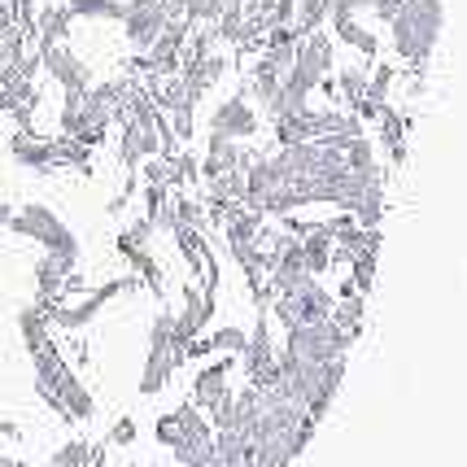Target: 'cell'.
I'll return each instance as SVG.
<instances>
[{"label":"cell","mask_w":467,"mask_h":467,"mask_svg":"<svg viewBox=\"0 0 467 467\" xmlns=\"http://www.w3.org/2000/svg\"><path fill=\"white\" fill-rule=\"evenodd\" d=\"M109 441H114V446H131V441H136V424H131V420H119L114 432H109Z\"/></svg>","instance_id":"836d02e7"},{"label":"cell","mask_w":467,"mask_h":467,"mask_svg":"<svg viewBox=\"0 0 467 467\" xmlns=\"http://www.w3.org/2000/svg\"><path fill=\"white\" fill-rule=\"evenodd\" d=\"M363 315H367V297L363 293H354L349 280H346L341 293H337V302H332V319L349 332V341H358V332H363Z\"/></svg>","instance_id":"cb8c5ba5"},{"label":"cell","mask_w":467,"mask_h":467,"mask_svg":"<svg viewBox=\"0 0 467 467\" xmlns=\"http://www.w3.org/2000/svg\"><path fill=\"white\" fill-rule=\"evenodd\" d=\"M441 31H446V0H407L389 18V44L410 70H428V61L441 44Z\"/></svg>","instance_id":"6da1fadb"},{"label":"cell","mask_w":467,"mask_h":467,"mask_svg":"<svg viewBox=\"0 0 467 467\" xmlns=\"http://www.w3.org/2000/svg\"><path fill=\"white\" fill-rule=\"evenodd\" d=\"M332 302H337V293H327V285L315 275V280L288 288V293H275L266 315H275V324L288 332V327L315 324V319H332Z\"/></svg>","instance_id":"8992f818"},{"label":"cell","mask_w":467,"mask_h":467,"mask_svg":"<svg viewBox=\"0 0 467 467\" xmlns=\"http://www.w3.org/2000/svg\"><path fill=\"white\" fill-rule=\"evenodd\" d=\"M14 158H18V166H26V171H53L57 166V144L53 140H40V136H14Z\"/></svg>","instance_id":"7402d4cb"},{"label":"cell","mask_w":467,"mask_h":467,"mask_svg":"<svg viewBox=\"0 0 467 467\" xmlns=\"http://www.w3.org/2000/svg\"><path fill=\"white\" fill-rule=\"evenodd\" d=\"M70 271H75V263H66V258H57V254H44L40 263H36V288H40V306H53L66 293V285H70Z\"/></svg>","instance_id":"d6986e66"},{"label":"cell","mask_w":467,"mask_h":467,"mask_svg":"<svg viewBox=\"0 0 467 467\" xmlns=\"http://www.w3.org/2000/svg\"><path fill=\"white\" fill-rule=\"evenodd\" d=\"M9 227H14L18 236H26V241H40L44 254H57L66 263H79V236L61 223L48 205H40V202L22 205L18 214H9Z\"/></svg>","instance_id":"5b68a950"},{"label":"cell","mask_w":467,"mask_h":467,"mask_svg":"<svg viewBox=\"0 0 467 467\" xmlns=\"http://www.w3.org/2000/svg\"><path fill=\"white\" fill-rule=\"evenodd\" d=\"M166 0H122V36L136 53H149V44L166 31Z\"/></svg>","instance_id":"9c48e42d"},{"label":"cell","mask_w":467,"mask_h":467,"mask_svg":"<svg viewBox=\"0 0 467 467\" xmlns=\"http://www.w3.org/2000/svg\"><path fill=\"white\" fill-rule=\"evenodd\" d=\"M341 162L346 171H371V166H380V144L376 136H354V140L341 144Z\"/></svg>","instance_id":"4316f807"},{"label":"cell","mask_w":467,"mask_h":467,"mask_svg":"<svg viewBox=\"0 0 467 467\" xmlns=\"http://www.w3.org/2000/svg\"><path fill=\"white\" fill-rule=\"evenodd\" d=\"M393 79H398V66H371V79H367V101H389V92H393Z\"/></svg>","instance_id":"4dcf8cb0"},{"label":"cell","mask_w":467,"mask_h":467,"mask_svg":"<svg viewBox=\"0 0 467 467\" xmlns=\"http://www.w3.org/2000/svg\"><path fill=\"white\" fill-rule=\"evenodd\" d=\"M48 306H26V310H18V332H22V341H26V349H40L48 346L53 337H48Z\"/></svg>","instance_id":"484cf974"},{"label":"cell","mask_w":467,"mask_h":467,"mask_svg":"<svg viewBox=\"0 0 467 467\" xmlns=\"http://www.w3.org/2000/svg\"><path fill=\"white\" fill-rule=\"evenodd\" d=\"M232 371H236V358H227V354H219V358H205V367L197 371V380H192V407L210 415L219 402H227V398L236 393V385H232Z\"/></svg>","instance_id":"30bf717a"},{"label":"cell","mask_w":467,"mask_h":467,"mask_svg":"<svg viewBox=\"0 0 467 467\" xmlns=\"http://www.w3.org/2000/svg\"><path fill=\"white\" fill-rule=\"evenodd\" d=\"M158 149H162V136L153 131V127H140V122L122 119V144H119V162L127 171H136L144 158H158Z\"/></svg>","instance_id":"9a60e30c"},{"label":"cell","mask_w":467,"mask_h":467,"mask_svg":"<svg viewBox=\"0 0 467 467\" xmlns=\"http://www.w3.org/2000/svg\"><path fill=\"white\" fill-rule=\"evenodd\" d=\"M31 363H36V393L57 410L61 420H92L97 402H92V393L83 389L79 376L66 367L61 349L53 346V341L40 349H31Z\"/></svg>","instance_id":"7a4b0ae2"},{"label":"cell","mask_w":467,"mask_h":467,"mask_svg":"<svg viewBox=\"0 0 467 467\" xmlns=\"http://www.w3.org/2000/svg\"><path fill=\"white\" fill-rule=\"evenodd\" d=\"M349 219L358 227H380L385 223V188H367L358 202L349 205Z\"/></svg>","instance_id":"83f0119b"},{"label":"cell","mask_w":467,"mask_h":467,"mask_svg":"<svg viewBox=\"0 0 467 467\" xmlns=\"http://www.w3.org/2000/svg\"><path fill=\"white\" fill-rule=\"evenodd\" d=\"M332 40H341V44H349L354 53H363V61H376V57H380V36H376L371 26H363L358 18L337 22V26H332Z\"/></svg>","instance_id":"d4e9b609"},{"label":"cell","mask_w":467,"mask_h":467,"mask_svg":"<svg viewBox=\"0 0 467 467\" xmlns=\"http://www.w3.org/2000/svg\"><path fill=\"white\" fill-rule=\"evenodd\" d=\"M337 258H346V263H358V258H380V227L349 223L346 232L337 236Z\"/></svg>","instance_id":"44dd1931"},{"label":"cell","mask_w":467,"mask_h":467,"mask_svg":"<svg viewBox=\"0 0 467 467\" xmlns=\"http://www.w3.org/2000/svg\"><path fill=\"white\" fill-rule=\"evenodd\" d=\"M5 109H18V101H14V92H9V88H0V114H5Z\"/></svg>","instance_id":"e575fe53"},{"label":"cell","mask_w":467,"mask_h":467,"mask_svg":"<svg viewBox=\"0 0 467 467\" xmlns=\"http://www.w3.org/2000/svg\"><path fill=\"white\" fill-rule=\"evenodd\" d=\"M9 214H14V210H9V205H5V202H0V227H5V223H9Z\"/></svg>","instance_id":"d590c367"},{"label":"cell","mask_w":467,"mask_h":467,"mask_svg":"<svg viewBox=\"0 0 467 467\" xmlns=\"http://www.w3.org/2000/svg\"><path fill=\"white\" fill-rule=\"evenodd\" d=\"M349 346L354 341H349V332L337 319H315V324L288 327L280 354L297 358V363H332V358H346Z\"/></svg>","instance_id":"277c9868"},{"label":"cell","mask_w":467,"mask_h":467,"mask_svg":"<svg viewBox=\"0 0 467 467\" xmlns=\"http://www.w3.org/2000/svg\"><path fill=\"white\" fill-rule=\"evenodd\" d=\"M302 258L310 275H327L337 263V241L324 232V223H302Z\"/></svg>","instance_id":"e0dca14e"},{"label":"cell","mask_w":467,"mask_h":467,"mask_svg":"<svg viewBox=\"0 0 467 467\" xmlns=\"http://www.w3.org/2000/svg\"><path fill=\"white\" fill-rule=\"evenodd\" d=\"M214 319V288H197L188 285L183 288V310H175V346H188V341H197L205 337V327Z\"/></svg>","instance_id":"8fae6325"},{"label":"cell","mask_w":467,"mask_h":467,"mask_svg":"<svg viewBox=\"0 0 467 467\" xmlns=\"http://www.w3.org/2000/svg\"><path fill=\"white\" fill-rule=\"evenodd\" d=\"M367 79H371V61H349L337 70V97L332 105H341V109H354L358 101H367Z\"/></svg>","instance_id":"ffe728a7"},{"label":"cell","mask_w":467,"mask_h":467,"mask_svg":"<svg viewBox=\"0 0 467 467\" xmlns=\"http://www.w3.org/2000/svg\"><path fill=\"white\" fill-rule=\"evenodd\" d=\"M210 131L214 136H227V140H258L263 136V114H258V105L249 101L244 92H232L227 101L214 105V114H210Z\"/></svg>","instance_id":"ba28073f"},{"label":"cell","mask_w":467,"mask_h":467,"mask_svg":"<svg viewBox=\"0 0 467 467\" xmlns=\"http://www.w3.org/2000/svg\"><path fill=\"white\" fill-rule=\"evenodd\" d=\"M153 236H158V232H153V223H149V219H136V223L119 236V254H127V249H149V244H153Z\"/></svg>","instance_id":"1f68e13d"},{"label":"cell","mask_w":467,"mask_h":467,"mask_svg":"<svg viewBox=\"0 0 467 467\" xmlns=\"http://www.w3.org/2000/svg\"><path fill=\"white\" fill-rule=\"evenodd\" d=\"M402 5H407V0H376V5H371V18L385 22V26H389V18H393V14H398Z\"/></svg>","instance_id":"d6a6232c"},{"label":"cell","mask_w":467,"mask_h":467,"mask_svg":"<svg viewBox=\"0 0 467 467\" xmlns=\"http://www.w3.org/2000/svg\"><path fill=\"white\" fill-rule=\"evenodd\" d=\"M36 57H40V66L66 88V92H88V88H92V66H83L66 44H48V48H40Z\"/></svg>","instance_id":"7c38bea8"},{"label":"cell","mask_w":467,"mask_h":467,"mask_svg":"<svg viewBox=\"0 0 467 467\" xmlns=\"http://www.w3.org/2000/svg\"><path fill=\"white\" fill-rule=\"evenodd\" d=\"M127 288H140V275H122V280H109V285H101V288H92L83 302H75V306H48V324H57V327H66V332H75V327H83V324H92L97 315H101L105 306L114 302L119 293H127Z\"/></svg>","instance_id":"52a82bcc"},{"label":"cell","mask_w":467,"mask_h":467,"mask_svg":"<svg viewBox=\"0 0 467 467\" xmlns=\"http://www.w3.org/2000/svg\"><path fill=\"white\" fill-rule=\"evenodd\" d=\"M180 363H183L180 349H149V354H144V367H140V393H149V398L162 393Z\"/></svg>","instance_id":"ac0fdd59"},{"label":"cell","mask_w":467,"mask_h":467,"mask_svg":"<svg viewBox=\"0 0 467 467\" xmlns=\"http://www.w3.org/2000/svg\"><path fill=\"white\" fill-rule=\"evenodd\" d=\"M244 337H249V332H244L241 324H223V327H214V332H205L210 349H214V354H227V358H241Z\"/></svg>","instance_id":"f1b7e54d"},{"label":"cell","mask_w":467,"mask_h":467,"mask_svg":"<svg viewBox=\"0 0 467 467\" xmlns=\"http://www.w3.org/2000/svg\"><path fill=\"white\" fill-rule=\"evenodd\" d=\"M158 441H162L180 467H205L210 446H214V424L210 415L197 410L192 402H183L180 410H171L158 420Z\"/></svg>","instance_id":"3957f363"},{"label":"cell","mask_w":467,"mask_h":467,"mask_svg":"<svg viewBox=\"0 0 467 467\" xmlns=\"http://www.w3.org/2000/svg\"><path fill=\"white\" fill-rule=\"evenodd\" d=\"M66 9L75 18H105V22H122V0H66Z\"/></svg>","instance_id":"f546056e"},{"label":"cell","mask_w":467,"mask_h":467,"mask_svg":"<svg viewBox=\"0 0 467 467\" xmlns=\"http://www.w3.org/2000/svg\"><path fill=\"white\" fill-rule=\"evenodd\" d=\"M371 122H376V131H380V144L389 149V162L402 166V162H407V119L398 114V105L380 101Z\"/></svg>","instance_id":"2e32d148"},{"label":"cell","mask_w":467,"mask_h":467,"mask_svg":"<svg viewBox=\"0 0 467 467\" xmlns=\"http://www.w3.org/2000/svg\"><path fill=\"white\" fill-rule=\"evenodd\" d=\"M197 162H202V180H219L232 166H249L254 153H249L241 140H227V136H214V131H210V136H205V153Z\"/></svg>","instance_id":"5bb4252c"},{"label":"cell","mask_w":467,"mask_h":467,"mask_svg":"<svg viewBox=\"0 0 467 467\" xmlns=\"http://www.w3.org/2000/svg\"><path fill=\"white\" fill-rule=\"evenodd\" d=\"M70 26H75V14H70L66 5H53V9H40V14H36L31 36L40 40V48H48V44H66Z\"/></svg>","instance_id":"603a6c76"},{"label":"cell","mask_w":467,"mask_h":467,"mask_svg":"<svg viewBox=\"0 0 467 467\" xmlns=\"http://www.w3.org/2000/svg\"><path fill=\"white\" fill-rule=\"evenodd\" d=\"M293 66L306 70L315 83L327 79L332 66H337V40H332L327 31H306L302 40H297V57H293Z\"/></svg>","instance_id":"4fadbf2b"}]
</instances>
